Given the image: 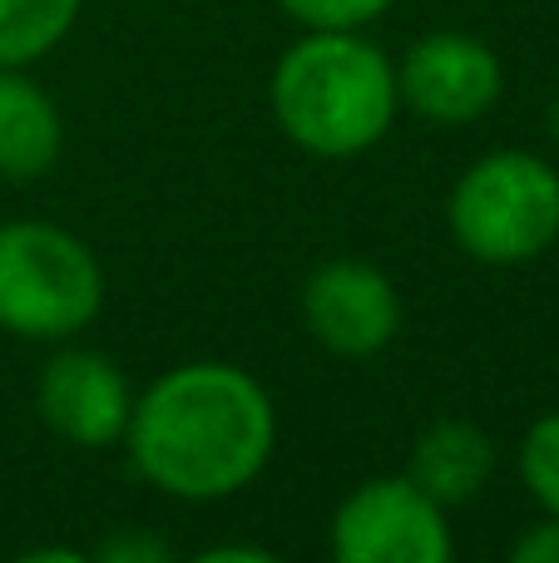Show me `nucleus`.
Wrapping results in <instances>:
<instances>
[{
	"instance_id": "f257e3e1",
	"label": "nucleus",
	"mask_w": 559,
	"mask_h": 563,
	"mask_svg": "<svg viewBox=\"0 0 559 563\" xmlns=\"http://www.w3.org/2000/svg\"><path fill=\"white\" fill-rule=\"evenodd\" d=\"M124 450L164 499L223 505L273 460L277 406L263 380L233 361H178L134 390Z\"/></svg>"
},
{
	"instance_id": "f03ea898",
	"label": "nucleus",
	"mask_w": 559,
	"mask_h": 563,
	"mask_svg": "<svg viewBox=\"0 0 559 563\" xmlns=\"http://www.w3.org/2000/svg\"><path fill=\"white\" fill-rule=\"evenodd\" d=\"M267 109L313 158H362L402 114L396 59L362 30H303L267 75Z\"/></svg>"
},
{
	"instance_id": "7ed1b4c3",
	"label": "nucleus",
	"mask_w": 559,
	"mask_h": 563,
	"mask_svg": "<svg viewBox=\"0 0 559 563\" xmlns=\"http://www.w3.org/2000/svg\"><path fill=\"white\" fill-rule=\"evenodd\" d=\"M451 243L481 267H525L559 243V168L530 148L471 158L446 198Z\"/></svg>"
},
{
	"instance_id": "20e7f679",
	"label": "nucleus",
	"mask_w": 559,
	"mask_h": 563,
	"mask_svg": "<svg viewBox=\"0 0 559 563\" xmlns=\"http://www.w3.org/2000/svg\"><path fill=\"white\" fill-rule=\"evenodd\" d=\"M105 311V267L79 233L45 218L0 223V331L35 346L85 336Z\"/></svg>"
},
{
	"instance_id": "39448f33",
	"label": "nucleus",
	"mask_w": 559,
	"mask_h": 563,
	"mask_svg": "<svg viewBox=\"0 0 559 563\" xmlns=\"http://www.w3.org/2000/svg\"><path fill=\"white\" fill-rule=\"evenodd\" d=\"M327 549L337 563H451L456 534L412 475H376L337 499Z\"/></svg>"
},
{
	"instance_id": "423d86ee",
	"label": "nucleus",
	"mask_w": 559,
	"mask_h": 563,
	"mask_svg": "<svg viewBox=\"0 0 559 563\" xmlns=\"http://www.w3.org/2000/svg\"><path fill=\"white\" fill-rule=\"evenodd\" d=\"M396 95L421 124L465 129L505 95V65L471 30H426L396 59Z\"/></svg>"
},
{
	"instance_id": "0eeeda50",
	"label": "nucleus",
	"mask_w": 559,
	"mask_h": 563,
	"mask_svg": "<svg viewBox=\"0 0 559 563\" xmlns=\"http://www.w3.org/2000/svg\"><path fill=\"white\" fill-rule=\"evenodd\" d=\"M35 416L65 445L114 450L124 445L134 416V386L114 356L79 341H59V351L35 376Z\"/></svg>"
},
{
	"instance_id": "6e6552de",
	"label": "nucleus",
	"mask_w": 559,
	"mask_h": 563,
	"mask_svg": "<svg viewBox=\"0 0 559 563\" xmlns=\"http://www.w3.org/2000/svg\"><path fill=\"white\" fill-rule=\"evenodd\" d=\"M402 291L376 263L332 257L303 282V327L322 351L342 361L382 356L402 336Z\"/></svg>"
},
{
	"instance_id": "1a4fd4ad",
	"label": "nucleus",
	"mask_w": 559,
	"mask_h": 563,
	"mask_svg": "<svg viewBox=\"0 0 559 563\" xmlns=\"http://www.w3.org/2000/svg\"><path fill=\"white\" fill-rule=\"evenodd\" d=\"M65 154V114L30 69L0 65V184H35Z\"/></svg>"
},
{
	"instance_id": "9d476101",
	"label": "nucleus",
	"mask_w": 559,
	"mask_h": 563,
	"mask_svg": "<svg viewBox=\"0 0 559 563\" xmlns=\"http://www.w3.org/2000/svg\"><path fill=\"white\" fill-rule=\"evenodd\" d=\"M406 475L436 499V505L456 509L471 505L475 495H485L495 475V440L485 435L475 420L441 416L412 440V460Z\"/></svg>"
},
{
	"instance_id": "9b49d317",
	"label": "nucleus",
	"mask_w": 559,
	"mask_h": 563,
	"mask_svg": "<svg viewBox=\"0 0 559 563\" xmlns=\"http://www.w3.org/2000/svg\"><path fill=\"white\" fill-rule=\"evenodd\" d=\"M85 0H0V65H40L69 40Z\"/></svg>"
},
{
	"instance_id": "f8f14e48",
	"label": "nucleus",
	"mask_w": 559,
	"mask_h": 563,
	"mask_svg": "<svg viewBox=\"0 0 559 563\" xmlns=\"http://www.w3.org/2000/svg\"><path fill=\"white\" fill-rule=\"evenodd\" d=\"M520 485L540 505V515L559 519V410H545L520 440Z\"/></svg>"
},
{
	"instance_id": "ddd939ff",
	"label": "nucleus",
	"mask_w": 559,
	"mask_h": 563,
	"mask_svg": "<svg viewBox=\"0 0 559 563\" xmlns=\"http://www.w3.org/2000/svg\"><path fill=\"white\" fill-rule=\"evenodd\" d=\"M273 5L303 30H366L396 0H273Z\"/></svg>"
},
{
	"instance_id": "4468645a",
	"label": "nucleus",
	"mask_w": 559,
	"mask_h": 563,
	"mask_svg": "<svg viewBox=\"0 0 559 563\" xmlns=\"http://www.w3.org/2000/svg\"><path fill=\"white\" fill-rule=\"evenodd\" d=\"M95 559L99 563H168V559H174V549H168L154 529L129 525V529H114V534L99 539Z\"/></svg>"
},
{
	"instance_id": "2eb2a0df",
	"label": "nucleus",
	"mask_w": 559,
	"mask_h": 563,
	"mask_svg": "<svg viewBox=\"0 0 559 563\" xmlns=\"http://www.w3.org/2000/svg\"><path fill=\"white\" fill-rule=\"evenodd\" d=\"M515 563H559V519L545 515L540 525H530L520 539L511 544Z\"/></svg>"
},
{
	"instance_id": "dca6fc26",
	"label": "nucleus",
	"mask_w": 559,
	"mask_h": 563,
	"mask_svg": "<svg viewBox=\"0 0 559 563\" xmlns=\"http://www.w3.org/2000/svg\"><path fill=\"white\" fill-rule=\"evenodd\" d=\"M194 559L198 563H273V549H257V544H204Z\"/></svg>"
},
{
	"instance_id": "f3484780",
	"label": "nucleus",
	"mask_w": 559,
	"mask_h": 563,
	"mask_svg": "<svg viewBox=\"0 0 559 563\" xmlns=\"http://www.w3.org/2000/svg\"><path fill=\"white\" fill-rule=\"evenodd\" d=\"M45 559H59V563H85V554H79V549H25V554H20V563H45Z\"/></svg>"
},
{
	"instance_id": "a211bd4d",
	"label": "nucleus",
	"mask_w": 559,
	"mask_h": 563,
	"mask_svg": "<svg viewBox=\"0 0 559 563\" xmlns=\"http://www.w3.org/2000/svg\"><path fill=\"white\" fill-rule=\"evenodd\" d=\"M545 129H550V139H555V148H559V95H555L550 114H545Z\"/></svg>"
}]
</instances>
